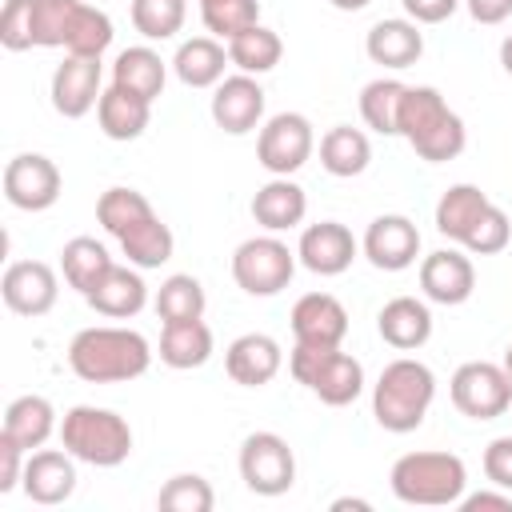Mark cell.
<instances>
[{
	"instance_id": "8992f818",
	"label": "cell",
	"mask_w": 512,
	"mask_h": 512,
	"mask_svg": "<svg viewBox=\"0 0 512 512\" xmlns=\"http://www.w3.org/2000/svg\"><path fill=\"white\" fill-rule=\"evenodd\" d=\"M112 20L88 0H36V48H64L68 56H104Z\"/></svg>"
},
{
	"instance_id": "4dcf8cb0",
	"label": "cell",
	"mask_w": 512,
	"mask_h": 512,
	"mask_svg": "<svg viewBox=\"0 0 512 512\" xmlns=\"http://www.w3.org/2000/svg\"><path fill=\"white\" fill-rule=\"evenodd\" d=\"M164 80H168V64L160 60V52H152L148 44H136V48H124L112 64V84L144 96L148 104L160 100L164 92Z\"/></svg>"
},
{
	"instance_id": "44dd1931",
	"label": "cell",
	"mask_w": 512,
	"mask_h": 512,
	"mask_svg": "<svg viewBox=\"0 0 512 512\" xmlns=\"http://www.w3.org/2000/svg\"><path fill=\"white\" fill-rule=\"evenodd\" d=\"M20 488H24V496L32 504H44V508L64 504L76 492V456L68 448L64 452L60 448H36V452H28Z\"/></svg>"
},
{
	"instance_id": "d4e9b609",
	"label": "cell",
	"mask_w": 512,
	"mask_h": 512,
	"mask_svg": "<svg viewBox=\"0 0 512 512\" xmlns=\"http://www.w3.org/2000/svg\"><path fill=\"white\" fill-rule=\"evenodd\" d=\"M308 216V196L296 180L288 176H272L264 188H256L252 196V220L264 228V232H288V228H300Z\"/></svg>"
},
{
	"instance_id": "30bf717a",
	"label": "cell",
	"mask_w": 512,
	"mask_h": 512,
	"mask_svg": "<svg viewBox=\"0 0 512 512\" xmlns=\"http://www.w3.org/2000/svg\"><path fill=\"white\" fill-rule=\"evenodd\" d=\"M452 404L456 412H464L468 420H496L512 408V380L504 372V364L492 360H468L452 372Z\"/></svg>"
},
{
	"instance_id": "277c9868",
	"label": "cell",
	"mask_w": 512,
	"mask_h": 512,
	"mask_svg": "<svg viewBox=\"0 0 512 512\" xmlns=\"http://www.w3.org/2000/svg\"><path fill=\"white\" fill-rule=\"evenodd\" d=\"M400 136L412 144V152L428 164H444L456 160L468 144V128L464 120L448 108V100L428 88L416 84L404 92V108H400Z\"/></svg>"
},
{
	"instance_id": "7402d4cb",
	"label": "cell",
	"mask_w": 512,
	"mask_h": 512,
	"mask_svg": "<svg viewBox=\"0 0 512 512\" xmlns=\"http://www.w3.org/2000/svg\"><path fill=\"white\" fill-rule=\"evenodd\" d=\"M280 364H284V352H280V344H276L268 332H244V336H236V340L228 344V352H224V372H228L236 384H244V388H264V384H272L276 372H280Z\"/></svg>"
},
{
	"instance_id": "ee69618b",
	"label": "cell",
	"mask_w": 512,
	"mask_h": 512,
	"mask_svg": "<svg viewBox=\"0 0 512 512\" xmlns=\"http://www.w3.org/2000/svg\"><path fill=\"white\" fill-rule=\"evenodd\" d=\"M24 460H28V452H24L16 440H8V436L0 432V492L20 488V480H24Z\"/></svg>"
},
{
	"instance_id": "e575fe53",
	"label": "cell",
	"mask_w": 512,
	"mask_h": 512,
	"mask_svg": "<svg viewBox=\"0 0 512 512\" xmlns=\"http://www.w3.org/2000/svg\"><path fill=\"white\" fill-rule=\"evenodd\" d=\"M404 92L408 84L392 80V76H380V80H368L360 88V116L372 132L380 136H400V108H404Z\"/></svg>"
},
{
	"instance_id": "5b68a950",
	"label": "cell",
	"mask_w": 512,
	"mask_h": 512,
	"mask_svg": "<svg viewBox=\"0 0 512 512\" xmlns=\"http://www.w3.org/2000/svg\"><path fill=\"white\" fill-rule=\"evenodd\" d=\"M392 496L416 508H452L464 496L468 468L456 452H404L388 472Z\"/></svg>"
},
{
	"instance_id": "4fadbf2b",
	"label": "cell",
	"mask_w": 512,
	"mask_h": 512,
	"mask_svg": "<svg viewBox=\"0 0 512 512\" xmlns=\"http://www.w3.org/2000/svg\"><path fill=\"white\" fill-rule=\"evenodd\" d=\"M60 168L44 152H20L4 164V196L20 212H44L60 200Z\"/></svg>"
},
{
	"instance_id": "8d00e7d4",
	"label": "cell",
	"mask_w": 512,
	"mask_h": 512,
	"mask_svg": "<svg viewBox=\"0 0 512 512\" xmlns=\"http://www.w3.org/2000/svg\"><path fill=\"white\" fill-rule=\"evenodd\" d=\"M156 316L168 324V320H200L204 316V284L188 272H172L160 288H156Z\"/></svg>"
},
{
	"instance_id": "7c38bea8",
	"label": "cell",
	"mask_w": 512,
	"mask_h": 512,
	"mask_svg": "<svg viewBox=\"0 0 512 512\" xmlns=\"http://www.w3.org/2000/svg\"><path fill=\"white\" fill-rule=\"evenodd\" d=\"M316 148V132L312 120L300 112H276L264 120L260 136H256V160L264 164V172L272 176H292L308 164Z\"/></svg>"
},
{
	"instance_id": "f35d334b",
	"label": "cell",
	"mask_w": 512,
	"mask_h": 512,
	"mask_svg": "<svg viewBox=\"0 0 512 512\" xmlns=\"http://www.w3.org/2000/svg\"><path fill=\"white\" fill-rule=\"evenodd\" d=\"M132 28L144 40H172L184 28L188 0H132Z\"/></svg>"
},
{
	"instance_id": "f6af8a7d",
	"label": "cell",
	"mask_w": 512,
	"mask_h": 512,
	"mask_svg": "<svg viewBox=\"0 0 512 512\" xmlns=\"http://www.w3.org/2000/svg\"><path fill=\"white\" fill-rule=\"evenodd\" d=\"M400 4L416 24H444L460 8V0H400Z\"/></svg>"
},
{
	"instance_id": "f1b7e54d",
	"label": "cell",
	"mask_w": 512,
	"mask_h": 512,
	"mask_svg": "<svg viewBox=\"0 0 512 512\" xmlns=\"http://www.w3.org/2000/svg\"><path fill=\"white\" fill-rule=\"evenodd\" d=\"M96 120L108 140H136V136H144V128L152 120V104L120 84H108L96 104Z\"/></svg>"
},
{
	"instance_id": "1f68e13d",
	"label": "cell",
	"mask_w": 512,
	"mask_h": 512,
	"mask_svg": "<svg viewBox=\"0 0 512 512\" xmlns=\"http://www.w3.org/2000/svg\"><path fill=\"white\" fill-rule=\"evenodd\" d=\"M488 204H492L488 192H480L476 184H452L436 200V232L464 248V240L472 236V228H476V220L484 216Z\"/></svg>"
},
{
	"instance_id": "7bdbcfd3",
	"label": "cell",
	"mask_w": 512,
	"mask_h": 512,
	"mask_svg": "<svg viewBox=\"0 0 512 512\" xmlns=\"http://www.w3.org/2000/svg\"><path fill=\"white\" fill-rule=\"evenodd\" d=\"M484 476L488 484L512 492V436H496L484 448Z\"/></svg>"
},
{
	"instance_id": "681fc988",
	"label": "cell",
	"mask_w": 512,
	"mask_h": 512,
	"mask_svg": "<svg viewBox=\"0 0 512 512\" xmlns=\"http://www.w3.org/2000/svg\"><path fill=\"white\" fill-rule=\"evenodd\" d=\"M500 64H504V72L512 76V32H508L504 44H500Z\"/></svg>"
},
{
	"instance_id": "d6986e66",
	"label": "cell",
	"mask_w": 512,
	"mask_h": 512,
	"mask_svg": "<svg viewBox=\"0 0 512 512\" xmlns=\"http://www.w3.org/2000/svg\"><path fill=\"white\" fill-rule=\"evenodd\" d=\"M360 244L356 236L340 224V220H320V224H308L300 232V244H296V260L316 272V276H340L352 268Z\"/></svg>"
},
{
	"instance_id": "6da1fadb",
	"label": "cell",
	"mask_w": 512,
	"mask_h": 512,
	"mask_svg": "<svg viewBox=\"0 0 512 512\" xmlns=\"http://www.w3.org/2000/svg\"><path fill=\"white\" fill-rule=\"evenodd\" d=\"M96 220L104 224V232L120 244V252L128 256V264L136 268H160L172 260V228L156 216V208L148 204L144 192L136 188H108L96 200Z\"/></svg>"
},
{
	"instance_id": "9c48e42d",
	"label": "cell",
	"mask_w": 512,
	"mask_h": 512,
	"mask_svg": "<svg viewBox=\"0 0 512 512\" xmlns=\"http://www.w3.org/2000/svg\"><path fill=\"white\" fill-rule=\"evenodd\" d=\"M296 276V252L276 236H252L232 252V280L248 296H276Z\"/></svg>"
},
{
	"instance_id": "bcb514c9",
	"label": "cell",
	"mask_w": 512,
	"mask_h": 512,
	"mask_svg": "<svg viewBox=\"0 0 512 512\" xmlns=\"http://www.w3.org/2000/svg\"><path fill=\"white\" fill-rule=\"evenodd\" d=\"M476 24H504L512 16V0H468Z\"/></svg>"
},
{
	"instance_id": "f546056e",
	"label": "cell",
	"mask_w": 512,
	"mask_h": 512,
	"mask_svg": "<svg viewBox=\"0 0 512 512\" xmlns=\"http://www.w3.org/2000/svg\"><path fill=\"white\" fill-rule=\"evenodd\" d=\"M212 356V328L200 320H168L160 328V360L176 372L200 368Z\"/></svg>"
},
{
	"instance_id": "4316f807",
	"label": "cell",
	"mask_w": 512,
	"mask_h": 512,
	"mask_svg": "<svg viewBox=\"0 0 512 512\" xmlns=\"http://www.w3.org/2000/svg\"><path fill=\"white\" fill-rule=\"evenodd\" d=\"M8 440H16L24 452H36L48 444L52 432H60V420H56V408L48 396H16L8 408H4V428H0Z\"/></svg>"
},
{
	"instance_id": "83f0119b",
	"label": "cell",
	"mask_w": 512,
	"mask_h": 512,
	"mask_svg": "<svg viewBox=\"0 0 512 512\" xmlns=\"http://www.w3.org/2000/svg\"><path fill=\"white\" fill-rule=\"evenodd\" d=\"M228 64H232L228 60V44H220L216 36H192L172 56V72L188 88H216L224 80Z\"/></svg>"
},
{
	"instance_id": "9a60e30c",
	"label": "cell",
	"mask_w": 512,
	"mask_h": 512,
	"mask_svg": "<svg viewBox=\"0 0 512 512\" xmlns=\"http://www.w3.org/2000/svg\"><path fill=\"white\" fill-rule=\"evenodd\" d=\"M0 296L16 316H48L60 296V280L44 260H12L0 280Z\"/></svg>"
},
{
	"instance_id": "b9f144b4",
	"label": "cell",
	"mask_w": 512,
	"mask_h": 512,
	"mask_svg": "<svg viewBox=\"0 0 512 512\" xmlns=\"http://www.w3.org/2000/svg\"><path fill=\"white\" fill-rule=\"evenodd\" d=\"M508 240H512V220H508V212H504L500 204H488L484 216L476 220L472 236L464 240V252H472V256H496V252L508 248Z\"/></svg>"
},
{
	"instance_id": "ffe728a7",
	"label": "cell",
	"mask_w": 512,
	"mask_h": 512,
	"mask_svg": "<svg viewBox=\"0 0 512 512\" xmlns=\"http://www.w3.org/2000/svg\"><path fill=\"white\" fill-rule=\"evenodd\" d=\"M476 288V268L468 260V252L460 248H436L420 260V292L432 300V304H464Z\"/></svg>"
},
{
	"instance_id": "c3c4849f",
	"label": "cell",
	"mask_w": 512,
	"mask_h": 512,
	"mask_svg": "<svg viewBox=\"0 0 512 512\" xmlns=\"http://www.w3.org/2000/svg\"><path fill=\"white\" fill-rule=\"evenodd\" d=\"M348 508H356V512H368L372 504H368V500H360V496H340V500H332V512H348Z\"/></svg>"
},
{
	"instance_id": "816d5d0a",
	"label": "cell",
	"mask_w": 512,
	"mask_h": 512,
	"mask_svg": "<svg viewBox=\"0 0 512 512\" xmlns=\"http://www.w3.org/2000/svg\"><path fill=\"white\" fill-rule=\"evenodd\" d=\"M500 364H504V372H508V380H512V344L504 348V360H500Z\"/></svg>"
},
{
	"instance_id": "ab89813d",
	"label": "cell",
	"mask_w": 512,
	"mask_h": 512,
	"mask_svg": "<svg viewBox=\"0 0 512 512\" xmlns=\"http://www.w3.org/2000/svg\"><path fill=\"white\" fill-rule=\"evenodd\" d=\"M156 504H160L164 512H212L216 492H212V484H208L204 476L180 472V476L164 480V488L156 492Z\"/></svg>"
},
{
	"instance_id": "7dc6e473",
	"label": "cell",
	"mask_w": 512,
	"mask_h": 512,
	"mask_svg": "<svg viewBox=\"0 0 512 512\" xmlns=\"http://www.w3.org/2000/svg\"><path fill=\"white\" fill-rule=\"evenodd\" d=\"M460 508L464 512H480V508H496V512H512V496L500 488V492H472V496H460Z\"/></svg>"
},
{
	"instance_id": "cb8c5ba5",
	"label": "cell",
	"mask_w": 512,
	"mask_h": 512,
	"mask_svg": "<svg viewBox=\"0 0 512 512\" xmlns=\"http://www.w3.org/2000/svg\"><path fill=\"white\" fill-rule=\"evenodd\" d=\"M376 328H380V340L396 352H416L428 344L432 336V312L424 300L416 296H392L380 316H376Z\"/></svg>"
},
{
	"instance_id": "3957f363",
	"label": "cell",
	"mask_w": 512,
	"mask_h": 512,
	"mask_svg": "<svg viewBox=\"0 0 512 512\" xmlns=\"http://www.w3.org/2000/svg\"><path fill=\"white\" fill-rule=\"evenodd\" d=\"M436 400V376L424 360L396 356L384 364L376 388H372V416L384 432H416Z\"/></svg>"
},
{
	"instance_id": "ba28073f",
	"label": "cell",
	"mask_w": 512,
	"mask_h": 512,
	"mask_svg": "<svg viewBox=\"0 0 512 512\" xmlns=\"http://www.w3.org/2000/svg\"><path fill=\"white\" fill-rule=\"evenodd\" d=\"M288 372L296 384H304L312 396H320L332 408L352 404L364 392V368L356 356L340 348H312V344H292L288 352Z\"/></svg>"
},
{
	"instance_id": "f907efd6",
	"label": "cell",
	"mask_w": 512,
	"mask_h": 512,
	"mask_svg": "<svg viewBox=\"0 0 512 512\" xmlns=\"http://www.w3.org/2000/svg\"><path fill=\"white\" fill-rule=\"evenodd\" d=\"M332 8H340V12H360V8H368L372 0H328Z\"/></svg>"
},
{
	"instance_id": "484cf974",
	"label": "cell",
	"mask_w": 512,
	"mask_h": 512,
	"mask_svg": "<svg viewBox=\"0 0 512 512\" xmlns=\"http://www.w3.org/2000/svg\"><path fill=\"white\" fill-rule=\"evenodd\" d=\"M84 300L92 304V312H100L108 320H128V316H136L148 304V284H144L136 264L132 268L128 264H112V272Z\"/></svg>"
},
{
	"instance_id": "5bb4252c",
	"label": "cell",
	"mask_w": 512,
	"mask_h": 512,
	"mask_svg": "<svg viewBox=\"0 0 512 512\" xmlns=\"http://www.w3.org/2000/svg\"><path fill=\"white\" fill-rule=\"evenodd\" d=\"M360 252L368 256L372 268L380 272H404L416 264L420 256V228L400 216V212H388V216H376L360 240Z\"/></svg>"
},
{
	"instance_id": "74e56055",
	"label": "cell",
	"mask_w": 512,
	"mask_h": 512,
	"mask_svg": "<svg viewBox=\"0 0 512 512\" xmlns=\"http://www.w3.org/2000/svg\"><path fill=\"white\" fill-rule=\"evenodd\" d=\"M200 20L216 40H236L260 24V0H200Z\"/></svg>"
},
{
	"instance_id": "603a6c76",
	"label": "cell",
	"mask_w": 512,
	"mask_h": 512,
	"mask_svg": "<svg viewBox=\"0 0 512 512\" xmlns=\"http://www.w3.org/2000/svg\"><path fill=\"white\" fill-rule=\"evenodd\" d=\"M364 52H368L372 64L404 72L424 56V32H420L416 20H400V16L396 20H376L364 36Z\"/></svg>"
},
{
	"instance_id": "d6a6232c",
	"label": "cell",
	"mask_w": 512,
	"mask_h": 512,
	"mask_svg": "<svg viewBox=\"0 0 512 512\" xmlns=\"http://www.w3.org/2000/svg\"><path fill=\"white\" fill-rule=\"evenodd\" d=\"M368 160H372V144H368V136L360 128L336 124V128H328L320 136V164H324L328 176L352 180V176H360L368 168Z\"/></svg>"
},
{
	"instance_id": "d590c367",
	"label": "cell",
	"mask_w": 512,
	"mask_h": 512,
	"mask_svg": "<svg viewBox=\"0 0 512 512\" xmlns=\"http://www.w3.org/2000/svg\"><path fill=\"white\" fill-rule=\"evenodd\" d=\"M280 56H284V40H280L272 28H264V24L240 32L236 40H228V60H232L240 72H248V76L272 72V68L280 64Z\"/></svg>"
},
{
	"instance_id": "e0dca14e",
	"label": "cell",
	"mask_w": 512,
	"mask_h": 512,
	"mask_svg": "<svg viewBox=\"0 0 512 512\" xmlns=\"http://www.w3.org/2000/svg\"><path fill=\"white\" fill-rule=\"evenodd\" d=\"M292 336L312 348H340L348 336V308L332 292H304L292 304Z\"/></svg>"
},
{
	"instance_id": "7a4b0ae2",
	"label": "cell",
	"mask_w": 512,
	"mask_h": 512,
	"mask_svg": "<svg viewBox=\"0 0 512 512\" xmlns=\"http://www.w3.org/2000/svg\"><path fill=\"white\" fill-rule=\"evenodd\" d=\"M152 364V344L136 328L92 324L80 328L68 344V368L84 384H124L144 376Z\"/></svg>"
},
{
	"instance_id": "8fae6325",
	"label": "cell",
	"mask_w": 512,
	"mask_h": 512,
	"mask_svg": "<svg viewBox=\"0 0 512 512\" xmlns=\"http://www.w3.org/2000/svg\"><path fill=\"white\" fill-rule=\"evenodd\" d=\"M240 480L256 496H284L296 484V456L280 432H248L240 444Z\"/></svg>"
},
{
	"instance_id": "2e32d148",
	"label": "cell",
	"mask_w": 512,
	"mask_h": 512,
	"mask_svg": "<svg viewBox=\"0 0 512 512\" xmlns=\"http://www.w3.org/2000/svg\"><path fill=\"white\" fill-rule=\"evenodd\" d=\"M100 80H104V72H100V60H96V56H64V64H56L52 88H48L52 108H56L64 120L88 116V112L100 104V96H104Z\"/></svg>"
},
{
	"instance_id": "52a82bcc",
	"label": "cell",
	"mask_w": 512,
	"mask_h": 512,
	"mask_svg": "<svg viewBox=\"0 0 512 512\" xmlns=\"http://www.w3.org/2000/svg\"><path fill=\"white\" fill-rule=\"evenodd\" d=\"M60 448H68L80 464L92 468H116L132 456V428L120 412L76 404L60 420Z\"/></svg>"
},
{
	"instance_id": "60d3db41",
	"label": "cell",
	"mask_w": 512,
	"mask_h": 512,
	"mask_svg": "<svg viewBox=\"0 0 512 512\" xmlns=\"http://www.w3.org/2000/svg\"><path fill=\"white\" fill-rule=\"evenodd\" d=\"M0 44L8 52L36 48V0H4V12H0Z\"/></svg>"
},
{
	"instance_id": "836d02e7",
	"label": "cell",
	"mask_w": 512,
	"mask_h": 512,
	"mask_svg": "<svg viewBox=\"0 0 512 512\" xmlns=\"http://www.w3.org/2000/svg\"><path fill=\"white\" fill-rule=\"evenodd\" d=\"M112 256L108 248L96 240V236H72L64 248H60V272L68 280V288H76L80 296H88L108 272H112Z\"/></svg>"
},
{
	"instance_id": "ac0fdd59",
	"label": "cell",
	"mask_w": 512,
	"mask_h": 512,
	"mask_svg": "<svg viewBox=\"0 0 512 512\" xmlns=\"http://www.w3.org/2000/svg\"><path fill=\"white\" fill-rule=\"evenodd\" d=\"M208 108H212L216 128H224L228 136H244V132H252L264 120V88L248 72L224 76L212 88V104Z\"/></svg>"
}]
</instances>
